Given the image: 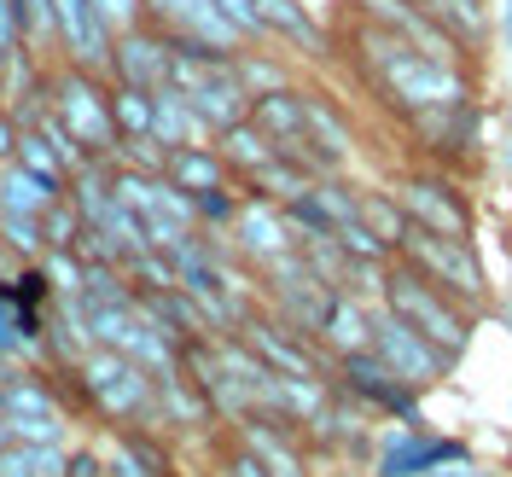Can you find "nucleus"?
<instances>
[{
	"label": "nucleus",
	"instance_id": "10",
	"mask_svg": "<svg viewBox=\"0 0 512 477\" xmlns=\"http://www.w3.org/2000/svg\"><path fill=\"white\" fill-rule=\"evenodd\" d=\"M367 350L379 355V361H384V367H390L402 384H414V390H425V396H431L437 384L454 379V367H448V361L431 350L425 338H419L414 326H402L390 309H373V344H367Z\"/></svg>",
	"mask_w": 512,
	"mask_h": 477
},
{
	"label": "nucleus",
	"instance_id": "21",
	"mask_svg": "<svg viewBox=\"0 0 512 477\" xmlns=\"http://www.w3.org/2000/svg\"><path fill=\"white\" fill-rule=\"evenodd\" d=\"M152 140H158L163 152L169 146H210V128L198 123V111L175 88H158L152 94Z\"/></svg>",
	"mask_w": 512,
	"mask_h": 477
},
{
	"label": "nucleus",
	"instance_id": "22",
	"mask_svg": "<svg viewBox=\"0 0 512 477\" xmlns=\"http://www.w3.org/2000/svg\"><path fill=\"white\" fill-rule=\"evenodd\" d=\"M64 198V187L30 175L24 163H0V216H47Z\"/></svg>",
	"mask_w": 512,
	"mask_h": 477
},
{
	"label": "nucleus",
	"instance_id": "7",
	"mask_svg": "<svg viewBox=\"0 0 512 477\" xmlns=\"http://www.w3.org/2000/svg\"><path fill=\"white\" fill-rule=\"evenodd\" d=\"M402 128L419 140V163L448 169V175H472L483 163V146H489V105H483V99L437 105V111L408 117Z\"/></svg>",
	"mask_w": 512,
	"mask_h": 477
},
{
	"label": "nucleus",
	"instance_id": "28",
	"mask_svg": "<svg viewBox=\"0 0 512 477\" xmlns=\"http://www.w3.org/2000/svg\"><path fill=\"white\" fill-rule=\"evenodd\" d=\"M239 204H245V187H239V181H233V187H216V192H198V198H192L198 233H227L233 216H239Z\"/></svg>",
	"mask_w": 512,
	"mask_h": 477
},
{
	"label": "nucleus",
	"instance_id": "23",
	"mask_svg": "<svg viewBox=\"0 0 512 477\" xmlns=\"http://www.w3.org/2000/svg\"><path fill=\"white\" fill-rule=\"evenodd\" d=\"M233 76H239V88L245 94H280V88H297V76H291V64L280 47H239L233 53Z\"/></svg>",
	"mask_w": 512,
	"mask_h": 477
},
{
	"label": "nucleus",
	"instance_id": "4",
	"mask_svg": "<svg viewBox=\"0 0 512 477\" xmlns=\"http://www.w3.org/2000/svg\"><path fill=\"white\" fill-rule=\"evenodd\" d=\"M47 111L59 117V128L82 146L88 163H111L123 134H117V117H111V82L94 76V70H76V64H59L47 76Z\"/></svg>",
	"mask_w": 512,
	"mask_h": 477
},
{
	"label": "nucleus",
	"instance_id": "13",
	"mask_svg": "<svg viewBox=\"0 0 512 477\" xmlns=\"http://www.w3.org/2000/svg\"><path fill=\"white\" fill-rule=\"evenodd\" d=\"M262 12V30H268V47H286V53H303V59H326L338 53L332 30L315 18V6L303 0H256Z\"/></svg>",
	"mask_w": 512,
	"mask_h": 477
},
{
	"label": "nucleus",
	"instance_id": "14",
	"mask_svg": "<svg viewBox=\"0 0 512 477\" xmlns=\"http://www.w3.org/2000/svg\"><path fill=\"white\" fill-rule=\"evenodd\" d=\"M111 82L117 88H140V94H158L169 88V35L163 30H134L111 47Z\"/></svg>",
	"mask_w": 512,
	"mask_h": 477
},
{
	"label": "nucleus",
	"instance_id": "31",
	"mask_svg": "<svg viewBox=\"0 0 512 477\" xmlns=\"http://www.w3.org/2000/svg\"><path fill=\"white\" fill-rule=\"evenodd\" d=\"M216 460H222V477H274L262 460H256V448L239 443V431H227L222 443H216Z\"/></svg>",
	"mask_w": 512,
	"mask_h": 477
},
{
	"label": "nucleus",
	"instance_id": "17",
	"mask_svg": "<svg viewBox=\"0 0 512 477\" xmlns=\"http://www.w3.org/2000/svg\"><path fill=\"white\" fill-rule=\"evenodd\" d=\"M373 309H379V303H361V297H350V291L332 297V309H326V320H320V332H315V344L326 350V361L373 344Z\"/></svg>",
	"mask_w": 512,
	"mask_h": 477
},
{
	"label": "nucleus",
	"instance_id": "12",
	"mask_svg": "<svg viewBox=\"0 0 512 477\" xmlns=\"http://www.w3.org/2000/svg\"><path fill=\"white\" fill-rule=\"evenodd\" d=\"M53 47L64 53V64L76 70H94V76H111V30L99 24L94 0H53Z\"/></svg>",
	"mask_w": 512,
	"mask_h": 477
},
{
	"label": "nucleus",
	"instance_id": "24",
	"mask_svg": "<svg viewBox=\"0 0 512 477\" xmlns=\"http://www.w3.org/2000/svg\"><path fill=\"white\" fill-rule=\"evenodd\" d=\"M0 402H6V419H53L59 414V390L35 373H12L0 384Z\"/></svg>",
	"mask_w": 512,
	"mask_h": 477
},
{
	"label": "nucleus",
	"instance_id": "39",
	"mask_svg": "<svg viewBox=\"0 0 512 477\" xmlns=\"http://www.w3.org/2000/svg\"><path fill=\"white\" fill-rule=\"evenodd\" d=\"M501 472H507V477H512V448H507V460H501Z\"/></svg>",
	"mask_w": 512,
	"mask_h": 477
},
{
	"label": "nucleus",
	"instance_id": "27",
	"mask_svg": "<svg viewBox=\"0 0 512 477\" xmlns=\"http://www.w3.org/2000/svg\"><path fill=\"white\" fill-rule=\"evenodd\" d=\"M111 117H117V134L123 140H152V94L111 82Z\"/></svg>",
	"mask_w": 512,
	"mask_h": 477
},
{
	"label": "nucleus",
	"instance_id": "30",
	"mask_svg": "<svg viewBox=\"0 0 512 477\" xmlns=\"http://www.w3.org/2000/svg\"><path fill=\"white\" fill-rule=\"evenodd\" d=\"M94 12H99V24L111 30V41H123V35H134V30L152 24L146 0H94Z\"/></svg>",
	"mask_w": 512,
	"mask_h": 477
},
{
	"label": "nucleus",
	"instance_id": "11",
	"mask_svg": "<svg viewBox=\"0 0 512 477\" xmlns=\"http://www.w3.org/2000/svg\"><path fill=\"white\" fill-rule=\"evenodd\" d=\"M227 245H233V256H239V262L268 268V262H280V256L297 251V227L286 222V204L245 192L239 216H233V227H227Z\"/></svg>",
	"mask_w": 512,
	"mask_h": 477
},
{
	"label": "nucleus",
	"instance_id": "40",
	"mask_svg": "<svg viewBox=\"0 0 512 477\" xmlns=\"http://www.w3.org/2000/svg\"><path fill=\"white\" fill-rule=\"evenodd\" d=\"M0 64H6V59H0Z\"/></svg>",
	"mask_w": 512,
	"mask_h": 477
},
{
	"label": "nucleus",
	"instance_id": "38",
	"mask_svg": "<svg viewBox=\"0 0 512 477\" xmlns=\"http://www.w3.org/2000/svg\"><path fill=\"white\" fill-rule=\"evenodd\" d=\"M6 443H12V431H6V419H0V448H6Z\"/></svg>",
	"mask_w": 512,
	"mask_h": 477
},
{
	"label": "nucleus",
	"instance_id": "19",
	"mask_svg": "<svg viewBox=\"0 0 512 477\" xmlns=\"http://www.w3.org/2000/svg\"><path fill=\"white\" fill-rule=\"evenodd\" d=\"M251 123L286 152L297 140H309V117H303V88H280V94H256L251 99Z\"/></svg>",
	"mask_w": 512,
	"mask_h": 477
},
{
	"label": "nucleus",
	"instance_id": "29",
	"mask_svg": "<svg viewBox=\"0 0 512 477\" xmlns=\"http://www.w3.org/2000/svg\"><path fill=\"white\" fill-rule=\"evenodd\" d=\"M12 163H24L30 175L53 181V187H70V169H64L59 158H53V146H47L41 134H30V128H18V152H12Z\"/></svg>",
	"mask_w": 512,
	"mask_h": 477
},
{
	"label": "nucleus",
	"instance_id": "1",
	"mask_svg": "<svg viewBox=\"0 0 512 477\" xmlns=\"http://www.w3.org/2000/svg\"><path fill=\"white\" fill-rule=\"evenodd\" d=\"M350 59L367 82V94L390 105L396 123H408L419 111H437V105H466V99H483L478 88V64H460V59H437L414 47L408 35H390L373 30V24H355L350 30Z\"/></svg>",
	"mask_w": 512,
	"mask_h": 477
},
{
	"label": "nucleus",
	"instance_id": "36",
	"mask_svg": "<svg viewBox=\"0 0 512 477\" xmlns=\"http://www.w3.org/2000/svg\"><path fill=\"white\" fill-rule=\"evenodd\" d=\"M495 41L512 53V0H501V6H495Z\"/></svg>",
	"mask_w": 512,
	"mask_h": 477
},
{
	"label": "nucleus",
	"instance_id": "33",
	"mask_svg": "<svg viewBox=\"0 0 512 477\" xmlns=\"http://www.w3.org/2000/svg\"><path fill=\"white\" fill-rule=\"evenodd\" d=\"M12 443H64V414L53 419H6Z\"/></svg>",
	"mask_w": 512,
	"mask_h": 477
},
{
	"label": "nucleus",
	"instance_id": "6",
	"mask_svg": "<svg viewBox=\"0 0 512 477\" xmlns=\"http://www.w3.org/2000/svg\"><path fill=\"white\" fill-rule=\"evenodd\" d=\"M76 379H82V396H88V408L99 419H111V425H158V379L140 367V361H128L117 350H88L76 361Z\"/></svg>",
	"mask_w": 512,
	"mask_h": 477
},
{
	"label": "nucleus",
	"instance_id": "34",
	"mask_svg": "<svg viewBox=\"0 0 512 477\" xmlns=\"http://www.w3.org/2000/svg\"><path fill=\"white\" fill-rule=\"evenodd\" d=\"M431 477H507V472L489 466V460H478V454H466V460H454V466H437Z\"/></svg>",
	"mask_w": 512,
	"mask_h": 477
},
{
	"label": "nucleus",
	"instance_id": "25",
	"mask_svg": "<svg viewBox=\"0 0 512 477\" xmlns=\"http://www.w3.org/2000/svg\"><path fill=\"white\" fill-rule=\"evenodd\" d=\"M70 454L64 443H6L0 448V477H64Z\"/></svg>",
	"mask_w": 512,
	"mask_h": 477
},
{
	"label": "nucleus",
	"instance_id": "15",
	"mask_svg": "<svg viewBox=\"0 0 512 477\" xmlns=\"http://www.w3.org/2000/svg\"><path fill=\"white\" fill-rule=\"evenodd\" d=\"M414 6L466 59H483L495 47V0H414Z\"/></svg>",
	"mask_w": 512,
	"mask_h": 477
},
{
	"label": "nucleus",
	"instance_id": "3",
	"mask_svg": "<svg viewBox=\"0 0 512 477\" xmlns=\"http://www.w3.org/2000/svg\"><path fill=\"white\" fill-rule=\"evenodd\" d=\"M396 262H408L414 274H425L437 291H448L454 303H466L478 320L501 315V297H495V280L483 268V251L466 245V239H443V233H425V227L408 222L402 245H396Z\"/></svg>",
	"mask_w": 512,
	"mask_h": 477
},
{
	"label": "nucleus",
	"instance_id": "37",
	"mask_svg": "<svg viewBox=\"0 0 512 477\" xmlns=\"http://www.w3.org/2000/svg\"><path fill=\"white\" fill-rule=\"evenodd\" d=\"M501 158H507V169H512V105H507V140H501Z\"/></svg>",
	"mask_w": 512,
	"mask_h": 477
},
{
	"label": "nucleus",
	"instance_id": "9",
	"mask_svg": "<svg viewBox=\"0 0 512 477\" xmlns=\"http://www.w3.org/2000/svg\"><path fill=\"white\" fill-rule=\"evenodd\" d=\"M478 454L472 437H454V431H431L425 419H408V425H379V443H373V460H367V477H431L437 466H454Z\"/></svg>",
	"mask_w": 512,
	"mask_h": 477
},
{
	"label": "nucleus",
	"instance_id": "18",
	"mask_svg": "<svg viewBox=\"0 0 512 477\" xmlns=\"http://www.w3.org/2000/svg\"><path fill=\"white\" fill-rule=\"evenodd\" d=\"M163 181L175 192H187V198H198V192L233 187V169L222 163L216 146H169L163 152Z\"/></svg>",
	"mask_w": 512,
	"mask_h": 477
},
{
	"label": "nucleus",
	"instance_id": "2",
	"mask_svg": "<svg viewBox=\"0 0 512 477\" xmlns=\"http://www.w3.org/2000/svg\"><path fill=\"white\" fill-rule=\"evenodd\" d=\"M379 309H390L402 326H414L419 338L443 355L454 373H460V361L472 355V338H478V326H483V320L472 315L466 303H454L448 291H437L425 274H414L408 262H390V268H384V297H379Z\"/></svg>",
	"mask_w": 512,
	"mask_h": 477
},
{
	"label": "nucleus",
	"instance_id": "35",
	"mask_svg": "<svg viewBox=\"0 0 512 477\" xmlns=\"http://www.w3.org/2000/svg\"><path fill=\"white\" fill-rule=\"evenodd\" d=\"M12 152H18V117L0 105V163H12Z\"/></svg>",
	"mask_w": 512,
	"mask_h": 477
},
{
	"label": "nucleus",
	"instance_id": "26",
	"mask_svg": "<svg viewBox=\"0 0 512 477\" xmlns=\"http://www.w3.org/2000/svg\"><path fill=\"white\" fill-rule=\"evenodd\" d=\"M355 210H361V222L373 227V233H379L390 251L402 245V233H408V216H402V204H396V192H390V187H355Z\"/></svg>",
	"mask_w": 512,
	"mask_h": 477
},
{
	"label": "nucleus",
	"instance_id": "5",
	"mask_svg": "<svg viewBox=\"0 0 512 477\" xmlns=\"http://www.w3.org/2000/svg\"><path fill=\"white\" fill-rule=\"evenodd\" d=\"M390 192H396L402 216L414 227L478 245V192L466 187V175H448V169H431V163H408L390 181Z\"/></svg>",
	"mask_w": 512,
	"mask_h": 477
},
{
	"label": "nucleus",
	"instance_id": "20",
	"mask_svg": "<svg viewBox=\"0 0 512 477\" xmlns=\"http://www.w3.org/2000/svg\"><path fill=\"white\" fill-rule=\"evenodd\" d=\"M210 146L222 152V163L233 169V181H251V175H262L268 163L280 158V146H274V140H268V134L251 123V117H245V123H233V128H222Z\"/></svg>",
	"mask_w": 512,
	"mask_h": 477
},
{
	"label": "nucleus",
	"instance_id": "32",
	"mask_svg": "<svg viewBox=\"0 0 512 477\" xmlns=\"http://www.w3.org/2000/svg\"><path fill=\"white\" fill-rule=\"evenodd\" d=\"M0 233L12 239V251L35 262V256L47 251V239H41V216H0Z\"/></svg>",
	"mask_w": 512,
	"mask_h": 477
},
{
	"label": "nucleus",
	"instance_id": "16",
	"mask_svg": "<svg viewBox=\"0 0 512 477\" xmlns=\"http://www.w3.org/2000/svg\"><path fill=\"white\" fill-rule=\"evenodd\" d=\"M303 117H309V146H315L338 175H344V169L355 163V123H350V111H344V105H332L326 94H315V88H303Z\"/></svg>",
	"mask_w": 512,
	"mask_h": 477
},
{
	"label": "nucleus",
	"instance_id": "8",
	"mask_svg": "<svg viewBox=\"0 0 512 477\" xmlns=\"http://www.w3.org/2000/svg\"><path fill=\"white\" fill-rule=\"evenodd\" d=\"M326 384H332L344 402L367 408V414L379 419V425H408V419H425V390L402 384L373 350L332 355V367H326Z\"/></svg>",
	"mask_w": 512,
	"mask_h": 477
}]
</instances>
